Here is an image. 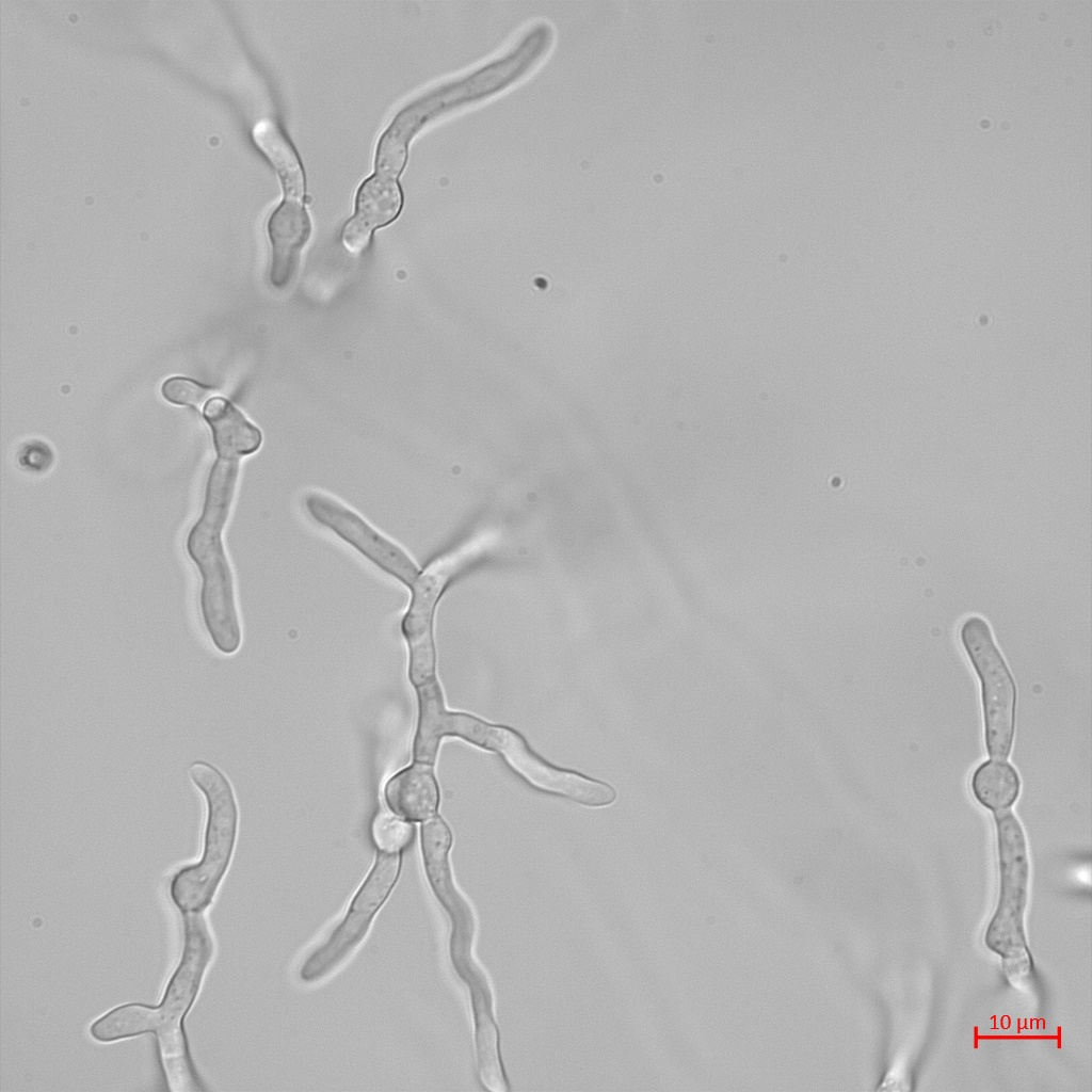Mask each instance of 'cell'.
<instances>
[{"label": "cell", "instance_id": "cell-8", "mask_svg": "<svg viewBox=\"0 0 1092 1092\" xmlns=\"http://www.w3.org/2000/svg\"><path fill=\"white\" fill-rule=\"evenodd\" d=\"M304 504L309 516L358 550L371 563L410 588L419 568L396 543L383 535L352 509L337 499L311 492Z\"/></svg>", "mask_w": 1092, "mask_h": 1092}, {"label": "cell", "instance_id": "cell-13", "mask_svg": "<svg viewBox=\"0 0 1092 1092\" xmlns=\"http://www.w3.org/2000/svg\"><path fill=\"white\" fill-rule=\"evenodd\" d=\"M401 202V191L394 179L373 175L367 178L357 191L353 216L373 230L397 216Z\"/></svg>", "mask_w": 1092, "mask_h": 1092}, {"label": "cell", "instance_id": "cell-1", "mask_svg": "<svg viewBox=\"0 0 1092 1092\" xmlns=\"http://www.w3.org/2000/svg\"><path fill=\"white\" fill-rule=\"evenodd\" d=\"M183 950L158 1006L126 1003L94 1021L91 1037L101 1043L154 1033L163 1066L177 1089L195 1083L183 1018L198 993L213 953V942L203 917L186 915Z\"/></svg>", "mask_w": 1092, "mask_h": 1092}, {"label": "cell", "instance_id": "cell-18", "mask_svg": "<svg viewBox=\"0 0 1092 1092\" xmlns=\"http://www.w3.org/2000/svg\"><path fill=\"white\" fill-rule=\"evenodd\" d=\"M17 463L27 472L42 475L53 466L54 453L45 441L32 439L25 443L18 450Z\"/></svg>", "mask_w": 1092, "mask_h": 1092}, {"label": "cell", "instance_id": "cell-11", "mask_svg": "<svg viewBox=\"0 0 1092 1092\" xmlns=\"http://www.w3.org/2000/svg\"><path fill=\"white\" fill-rule=\"evenodd\" d=\"M204 417L212 431L216 457L239 460L259 449L261 432L227 400L210 399L205 405Z\"/></svg>", "mask_w": 1092, "mask_h": 1092}, {"label": "cell", "instance_id": "cell-9", "mask_svg": "<svg viewBox=\"0 0 1092 1092\" xmlns=\"http://www.w3.org/2000/svg\"><path fill=\"white\" fill-rule=\"evenodd\" d=\"M310 231L309 218L299 202L287 199L272 212L268 234L272 244L270 282L275 288H284L293 279Z\"/></svg>", "mask_w": 1092, "mask_h": 1092}, {"label": "cell", "instance_id": "cell-6", "mask_svg": "<svg viewBox=\"0 0 1092 1092\" xmlns=\"http://www.w3.org/2000/svg\"><path fill=\"white\" fill-rule=\"evenodd\" d=\"M960 638L981 684L984 738L992 759L1009 757L1014 736L1016 689L987 622L968 616Z\"/></svg>", "mask_w": 1092, "mask_h": 1092}, {"label": "cell", "instance_id": "cell-4", "mask_svg": "<svg viewBox=\"0 0 1092 1092\" xmlns=\"http://www.w3.org/2000/svg\"><path fill=\"white\" fill-rule=\"evenodd\" d=\"M449 736L498 753L518 775L539 790L591 807L606 806L616 799L611 785L551 765L511 727L488 723L466 712L452 711Z\"/></svg>", "mask_w": 1092, "mask_h": 1092}, {"label": "cell", "instance_id": "cell-14", "mask_svg": "<svg viewBox=\"0 0 1092 1092\" xmlns=\"http://www.w3.org/2000/svg\"><path fill=\"white\" fill-rule=\"evenodd\" d=\"M970 786L978 802L996 812L1014 804L1019 793L1021 782L1016 770L1010 764L994 759L983 762L976 769Z\"/></svg>", "mask_w": 1092, "mask_h": 1092}, {"label": "cell", "instance_id": "cell-2", "mask_svg": "<svg viewBox=\"0 0 1092 1092\" xmlns=\"http://www.w3.org/2000/svg\"><path fill=\"white\" fill-rule=\"evenodd\" d=\"M239 475V460L216 457L205 486L202 513L190 529L186 549L202 577L199 608L214 647L226 655L241 644L234 576L222 532L229 516Z\"/></svg>", "mask_w": 1092, "mask_h": 1092}, {"label": "cell", "instance_id": "cell-16", "mask_svg": "<svg viewBox=\"0 0 1092 1092\" xmlns=\"http://www.w3.org/2000/svg\"><path fill=\"white\" fill-rule=\"evenodd\" d=\"M401 124L392 125L379 141L375 167L379 175L396 177L403 167L406 157L407 129Z\"/></svg>", "mask_w": 1092, "mask_h": 1092}, {"label": "cell", "instance_id": "cell-10", "mask_svg": "<svg viewBox=\"0 0 1092 1092\" xmlns=\"http://www.w3.org/2000/svg\"><path fill=\"white\" fill-rule=\"evenodd\" d=\"M389 809L410 822H422L436 815L439 789L433 766L415 762L390 777L384 788Z\"/></svg>", "mask_w": 1092, "mask_h": 1092}, {"label": "cell", "instance_id": "cell-12", "mask_svg": "<svg viewBox=\"0 0 1092 1092\" xmlns=\"http://www.w3.org/2000/svg\"><path fill=\"white\" fill-rule=\"evenodd\" d=\"M253 139L275 166L288 199L302 195L304 187L303 171L299 158L282 133L271 121H261L253 129Z\"/></svg>", "mask_w": 1092, "mask_h": 1092}, {"label": "cell", "instance_id": "cell-7", "mask_svg": "<svg viewBox=\"0 0 1092 1092\" xmlns=\"http://www.w3.org/2000/svg\"><path fill=\"white\" fill-rule=\"evenodd\" d=\"M472 556L471 548L443 556L419 573L410 587L412 596L401 630L408 646V678L415 688L436 679L435 608L450 580Z\"/></svg>", "mask_w": 1092, "mask_h": 1092}, {"label": "cell", "instance_id": "cell-17", "mask_svg": "<svg viewBox=\"0 0 1092 1092\" xmlns=\"http://www.w3.org/2000/svg\"><path fill=\"white\" fill-rule=\"evenodd\" d=\"M161 392L174 404L197 406L208 397L209 389L190 379L176 376L163 383Z\"/></svg>", "mask_w": 1092, "mask_h": 1092}, {"label": "cell", "instance_id": "cell-19", "mask_svg": "<svg viewBox=\"0 0 1092 1092\" xmlns=\"http://www.w3.org/2000/svg\"><path fill=\"white\" fill-rule=\"evenodd\" d=\"M371 231L354 216L344 225L342 241L344 246L352 253H358L369 243Z\"/></svg>", "mask_w": 1092, "mask_h": 1092}, {"label": "cell", "instance_id": "cell-3", "mask_svg": "<svg viewBox=\"0 0 1092 1092\" xmlns=\"http://www.w3.org/2000/svg\"><path fill=\"white\" fill-rule=\"evenodd\" d=\"M188 774L206 803L203 851L198 862L173 876L170 896L183 915H198L211 903L228 869L239 815L231 785L220 769L208 761L194 760Z\"/></svg>", "mask_w": 1092, "mask_h": 1092}, {"label": "cell", "instance_id": "cell-5", "mask_svg": "<svg viewBox=\"0 0 1092 1092\" xmlns=\"http://www.w3.org/2000/svg\"><path fill=\"white\" fill-rule=\"evenodd\" d=\"M401 865V853H378L371 870L352 897L344 916L302 962L299 977L303 982L312 983L325 978L356 949L392 892L400 876Z\"/></svg>", "mask_w": 1092, "mask_h": 1092}, {"label": "cell", "instance_id": "cell-15", "mask_svg": "<svg viewBox=\"0 0 1092 1092\" xmlns=\"http://www.w3.org/2000/svg\"><path fill=\"white\" fill-rule=\"evenodd\" d=\"M371 836L375 847L383 853H401L415 837L414 825L386 812L379 813L373 819Z\"/></svg>", "mask_w": 1092, "mask_h": 1092}]
</instances>
